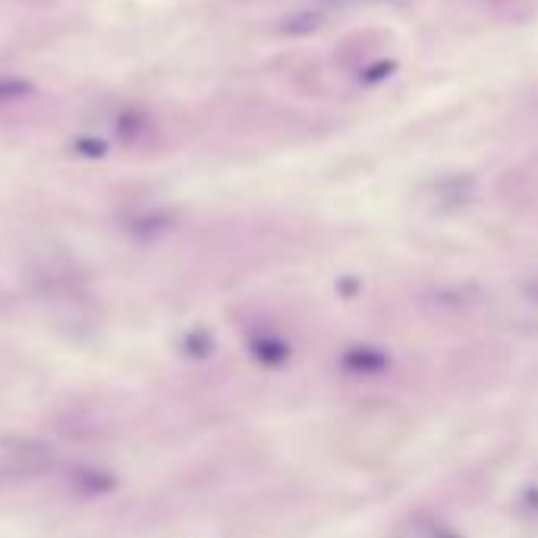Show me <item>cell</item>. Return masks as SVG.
Masks as SVG:
<instances>
[{"instance_id": "6da1fadb", "label": "cell", "mask_w": 538, "mask_h": 538, "mask_svg": "<svg viewBox=\"0 0 538 538\" xmlns=\"http://www.w3.org/2000/svg\"><path fill=\"white\" fill-rule=\"evenodd\" d=\"M35 95V85L23 76H13V73H0V107L7 104H19Z\"/></svg>"}]
</instances>
